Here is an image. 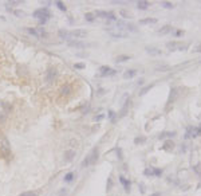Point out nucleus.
<instances>
[{
  "label": "nucleus",
  "mask_w": 201,
  "mask_h": 196,
  "mask_svg": "<svg viewBox=\"0 0 201 196\" xmlns=\"http://www.w3.org/2000/svg\"><path fill=\"white\" fill-rule=\"evenodd\" d=\"M129 59H130L129 55H118V57L115 58V62H117V63H122V62L129 61Z\"/></svg>",
  "instance_id": "obj_21"
},
{
  "label": "nucleus",
  "mask_w": 201,
  "mask_h": 196,
  "mask_svg": "<svg viewBox=\"0 0 201 196\" xmlns=\"http://www.w3.org/2000/svg\"><path fill=\"white\" fill-rule=\"evenodd\" d=\"M56 77H58V70L55 67H51L47 70V74H46V81L48 82V83H51V82H54L56 79Z\"/></svg>",
  "instance_id": "obj_7"
},
{
  "label": "nucleus",
  "mask_w": 201,
  "mask_h": 196,
  "mask_svg": "<svg viewBox=\"0 0 201 196\" xmlns=\"http://www.w3.org/2000/svg\"><path fill=\"white\" fill-rule=\"evenodd\" d=\"M174 148V142L172 140H168V141H165V145H164V149L165 151H172Z\"/></svg>",
  "instance_id": "obj_20"
},
{
  "label": "nucleus",
  "mask_w": 201,
  "mask_h": 196,
  "mask_svg": "<svg viewBox=\"0 0 201 196\" xmlns=\"http://www.w3.org/2000/svg\"><path fill=\"white\" fill-rule=\"evenodd\" d=\"M177 96H178V89H177V87L172 89V90H170V96H169V99H168V104H169V105H172V104L174 102V101H176Z\"/></svg>",
  "instance_id": "obj_12"
},
{
  "label": "nucleus",
  "mask_w": 201,
  "mask_h": 196,
  "mask_svg": "<svg viewBox=\"0 0 201 196\" xmlns=\"http://www.w3.org/2000/svg\"><path fill=\"white\" fill-rule=\"evenodd\" d=\"M111 185H113V180H111V177H109V183H107V189H111Z\"/></svg>",
  "instance_id": "obj_42"
},
{
  "label": "nucleus",
  "mask_w": 201,
  "mask_h": 196,
  "mask_svg": "<svg viewBox=\"0 0 201 196\" xmlns=\"http://www.w3.org/2000/svg\"><path fill=\"white\" fill-rule=\"evenodd\" d=\"M27 32L29 35H32V36H35V38H39V34H38V31L35 28H27Z\"/></svg>",
  "instance_id": "obj_28"
},
{
  "label": "nucleus",
  "mask_w": 201,
  "mask_h": 196,
  "mask_svg": "<svg viewBox=\"0 0 201 196\" xmlns=\"http://www.w3.org/2000/svg\"><path fill=\"white\" fill-rule=\"evenodd\" d=\"M36 31H38V34H39V38H40V36H46V35H47L43 27H39V28H36Z\"/></svg>",
  "instance_id": "obj_34"
},
{
  "label": "nucleus",
  "mask_w": 201,
  "mask_h": 196,
  "mask_svg": "<svg viewBox=\"0 0 201 196\" xmlns=\"http://www.w3.org/2000/svg\"><path fill=\"white\" fill-rule=\"evenodd\" d=\"M135 74H137V70H126L125 73H123V78L130 79V78H133V77H135Z\"/></svg>",
  "instance_id": "obj_18"
},
{
  "label": "nucleus",
  "mask_w": 201,
  "mask_h": 196,
  "mask_svg": "<svg viewBox=\"0 0 201 196\" xmlns=\"http://www.w3.org/2000/svg\"><path fill=\"white\" fill-rule=\"evenodd\" d=\"M145 141H146L145 137H137V138L134 140V144H137V145H138V144H144Z\"/></svg>",
  "instance_id": "obj_35"
},
{
  "label": "nucleus",
  "mask_w": 201,
  "mask_h": 196,
  "mask_svg": "<svg viewBox=\"0 0 201 196\" xmlns=\"http://www.w3.org/2000/svg\"><path fill=\"white\" fill-rule=\"evenodd\" d=\"M153 86H154V85H153V83H150V85H147V86H145V87L142 89V90L139 91V96H144V94H146V93L149 91V90H150V89H152Z\"/></svg>",
  "instance_id": "obj_26"
},
{
  "label": "nucleus",
  "mask_w": 201,
  "mask_h": 196,
  "mask_svg": "<svg viewBox=\"0 0 201 196\" xmlns=\"http://www.w3.org/2000/svg\"><path fill=\"white\" fill-rule=\"evenodd\" d=\"M166 47H168L170 51H176V50L182 51V50H185L186 47H188V44L180 43V42H168V43H166Z\"/></svg>",
  "instance_id": "obj_5"
},
{
  "label": "nucleus",
  "mask_w": 201,
  "mask_h": 196,
  "mask_svg": "<svg viewBox=\"0 0 201 196\" xmlns=\"http://www.w3.org/2000/svg\"><path fill=\"white\" fill-rule=\"evenodd\" d=\"M103 118V114H99L98 117H95V121H99V120H102Z\"/></svg>",
  "instance_id": "obj_44"
},
{
  "label": "nucleus",
  "mask_w": 201,
  "mask_h": 196,
  "mask_svg": "<svg viewBox=\"0 0 201 196\" xmlns=\"http://www.w3.org/2000/svg\"><path fill=\"white\" fill-rule=\"evenodd\" d=\"M174 134H176L174 132H164L162 134H159V138L164 140V138H166V137H173Z\"/></svg>",
  "instance_id": "obj_24"
},
{
  "label": "nucleus",
  "mask_w": 201,
  "mask_h": 196,
  "mask_svg": "<svg viewBox=\"0 0 201 196\" xmlns=\"http://www.w3.org/2000/svg\"><path fill=\"white\" fill-rule=\"evenodd\" d=\"M129 105H130V99H129V101H126L125 106H123V108H122V110H121V114H119L121 117H123V116L126 114V111H127V109H129Z\"/></svg>",
  "instance_id": "obj_25"
},
{
  "label": "nucleus",
  "mask_w": 201,
  "mask_h": 196,
  "mask_svg": "<svg viewBox=\"0 0 201 196\" xmlns=\"http://www.w3.org/2000/svg\"><path fill=\"white\" fill-rule=\"evenodd\" d=\"M14 14H15L17 17H23V16H24V11H22V10H15Z\"/></svg>",
  "instance_id": "obj_36"
},
{
  "label": "nucleus",
  "mask_w": 201,
  "mask_h": 196,
  "mask_svg": "<svg viewBox=\"0 0 201 196\" xmlns=\"http://www.w3.org/2000/svg\"><path fill=\"white\" fill-rule=\"evenodd\" d=\"M74 67L75 69H85V63H75Z\"/></svg>",
  "instance_id": "obj_39"
},
{
  "label": "nucleus",
  "mask_w": 201,
  "mask_h": 196,
  "mask_svg": "<svg viewBox=\"0 0 201 196\" xmlns=\"http://www.w3.org/2000/svg\"><path fill=\"white\" fill-rule=\"evenodd\" d=\"M71 93H73V86L71 85H64V86L61 87V96L68 97V96H71Z\"/></svg>",
  "instance_id": "obj_10"
},
{
  "label": "nucleus",
  "mask_w": 201,
  "mask_h": 196,
  "mask_svg": "<svg viewBox=\"0 0 201 196\" xmlns=\"http://www.w3.org/2000/svg\"><path fill=\"white\" fill-rule=\"evenodd\" d=\"M138 85H144V79H139L138 81Z\"/></svg>",
  "instance_id": "obj_47"
},
{
  "label": "nucleus",
  "mask_w": 201,
  "mask_h": 196,
  "mask_svg": "<svg viewBox=\"0 0 201 196\" xmlns=\"http://www.w3.org/2000/svg\"><path fill=\"white\" fill-rule=\"evenodd\" d=\"M114 116H115V113H114L113 110H110V111H109V117L111 118V121H114Z\"/></svg>",
  "instance_id": "obj_41"
},
{
  "label": "nucleus",
  "mask_w": 201,
  "mask_h": 196,
  "mask_svg": "<svg viewBox=\"0 0 201 196\" xmlns=\"http://www.w3.org/2000/svg\"><path fill=\"white\" fill-rule=\"evenodd\" d=\"M117 153H118V157L122 158V151H121V149H118V151H117Z\"/></svg>",
  "instance_id": "obj_45"
},
{
  "label": "nucleus",
  "mask_w": 201,
  "mask_h": 196,
  "mask_svg": "<svg viewBox=\"0 0 201 196\" xmlns=\"http://www.w3.org/2000/svg\"><path fill=\"white\" fill-rule=\"evenodd\" d=\"M0 153L3 154L4 158H8L9 154H11V145H9V141L3 137L2 142H0Z\"/></svg>",
  "instance_id": "obj_2"
},
{
  "label": "nucleus",
  "mask_w": 201,
  "mask_h": 196,
  "mask_svg": "<svg viewBox=\"0 0 201 196\" xmlns=\"http://www.w3.org/2000/svg\"><path fill=\"white\" fill-rule=\"evenodd\" d=\"M98 154H99L98 149H97V148H94V149H93L90 153H88V156H86V158L82 161L81 167H82V168H86V167H90V165L95 164L97 160H98Z\"/></svg>",
  "instance_id": "obj_1"
},
{
  "label": "nucleus",
  "mask_w": 201,
  "mask_h": 196,
  "mask_svg": "<svg viewBox=\"0 0 201 196\" xmlns=\"http://www.w3.org/2000/svg\"><path fill=\"white\" fill-rule=\"evenodd\" d=\"M117 71L113 70V69H110L107 66H102L99 69V77H111V75H115Z\"/></svg>",
  "instance_id": "obj_9"
},
{
  "label": "nucleus",
  "mask_w": 201,
  "mask_h": 196,
  "mask_svg": "<svg viewBox=\"0 0 201 196\" xmlns=\"http://www.w3.org/2000/svg\"><path fill=\"white\" fill-rule=\"evenodd\" d=\"M150 196H161V193H159V192H156V193H153V195H150Z\"/></svg>",
  "instance_id": "obj_46"
},
{
  "label": "nucleus",
  "mask_w": 201,
  "mask_h": 196,
  "mask_svg": "<svg viewBox=\"0 0 201 196\" xmlns=\"http://www.w3.org/2000/svg\"><path fill=\"white\" fill-rule=\"evenodd\" d=\"M85 19H86L87 22H94V14H91V12H87V14L85 15Z\"/></svg>",
  "instance_id": "obj_33"
},
{
  "label": "nucleus",
  "mask_w": 201,
  "mask_h": 196,
  "mask_svg": "<svg viewBox=\"0 0 201 196\" xmlns=\"http://www.w3.org/2000/svg\"><path fill=\"white\" fill-rule=\"evenodd\" d=\"M169 70H172V69H170V66H168V64H162V66L157 67V71H169Z\"/></svg>",
  "instance_id": "obj_29"
},
{
  "label": "nucleus",
  "mask_w": 201,
  "mask_h": 196,
  "mask_svg": "<svg viewBox=\"0 0 201 196\" xmlns=\"http://www.w3.org/2000/svg\"><path fill=\"white\" fill-rule=\"evenodd\" d=\"M119 15L123 17V19H132V17H133L132 14H130L129 11H126V10H121L119 11Z\"/></svg>",
  "instance_id": "obj_22"
},
{
  "label": "nucleus",
  "mask_w": 201,
  "mask_h": 196,
  "mask_svg": "<svg viewBox=\"0 0 201 196\" xmlns=\"http://www.w3.org/2000/svg\"><path fill=\"white\" fill-rule=\"evenodd\" d=\"M74 176H75V175L73 173V172H70V173H67L66 176H64V181H66V183L73 181V180H74Z\"/></svg>",
  "instance_id": "obj_27"
},
{
  "label": "nucleus",
  "mask_w": 201,
  "mask_h": 196,
  "mask_svg": "<svg viewBox=\"0 0 201 196\" xmlns=\"http://www.w3.org/2000/svg\"><path fill=\"white\" fill-rule=\"evenodd\" d=\"M58 35H59V38H62V39H66V40H68L70 39V32L67 31V30H59L58 31Z\"/></svg>",
  "instance_id": "obj_17"
},
{
  "label": "nucleus",
  "mask_w": 201,
  "mask_h": 196,
  "mask_svg": "<svg viewBox=\"0 0 201 196\" xmlns=\"http://www.w3.org/2000/svg\"><path fill=\"white\" fill-rule=\"evenodd\" d=\"M174 35H176V36H181V35H184V31H176Z\"/></svg>",
  "instance_id": "obj_43"
},
{
  "label": "nucleus",
  "mask_w": 201,
  "mask_h": 196,
  "mask_svg": "<svg viewBox=\"0 0 201 196\" xmlns=\"http://www.w3.org/2000/svg\"><path fill=\"white\" fill-rule=\"evenodd\" d=\"M173 30V27L172 26H169V24H166V26H164V27H161L158 30V34L159 35H166V34H169L170 31Z\"/></svg>",
  "instance_id": "obj_15"
},
{
  "label": "nucleus",
  "mask_w": 201,
  "mask_h": 196,
  "mask_svg": "<svg viewBox=\"0 0 201 196\" xmlns=\"http://www.w3.org/2000/svg\"><path fill=\"white\" fill-rule=\"evenodd\" d=\"M56 196H67V189H66V188L61 189V191L56 193Z\"/></svg>",
  "instance_id": "obj_37"
},
{
  "label": "nucleus",
  "mask_w": 201,
  "mask_h": 196,
  "mask_svg": "<svg viewBox=\"0 0 201 196\" xmlns=\"http://www.w3.org/2000/svg\"><path fill=\"white\" fill-rule=\"evenodd\" d=\"M157 19L154 17H146V19H141L139 20V24H156Z\"/></svg>",
  "instance_id": "obj_16"
},
{
  "label": "nucleus",
  "mask_w": 201,
  "mask_h": 196,
  "mask_svg": "<svg viewBox=\"0 0 201 196\" xmlns=\"http://www.w3.org/2000/svg\"><path fill=\"white\" fill-rule=\"evenodd\" d=\"M145 50H146V52L147 54H150V55H154V57H157V55H161L162 52H161V50L159 49H156V47H145Z\"/></svg>",
  "instance_id": "obj_13"
},
{
  "label": "nucleus",
  "mask_w": 201,
  "mask_h": 196,
  "mask_svg": "<svg viewBox=\"0 0 201 196\" xmlns=\"http://www.w3.org/2000/svg\"><path fill=\"white\" fill-rule=\"evenodd\" d=\"M119 181L123 184V187H125V189H126V191L129 192V189H130V188H129V187H130V181H127V180L125 179V177H119Z\"/></svg>",
  "instance_id": "obj_23"
},
{
  "label": "nucleus",
  "mask_w": 201,
  "mask_h": 196,
  "mask_svg": "<svg viewBox=\"0 0 201 196\" xmlns=\"http://www.w3.org/2000/svg\"><path fill=\"white\" fill-rule=\"evenodd\" d=\"M95 16H98V17H103V19H110V20H115V16H114V14L113 12H107V11H100V10H98V11H95V14H94Z\"/></svg>",
  "instance_id": "obj_8"
},
{
  "label": "nucleus",
  "mask_w": 201,
  "mask_h": 196,
  "mask_svg": "<svg viewBox=\"0 0 201 196\" xmlns=\"http://www.w3.org/2000/svg\"><path fill=\"white\" fill-rule=\"evenodd\" d=\"M87 35L86 30H82V28H76L74 31H70V38H74V39H82Z\"/></svg>",
  "instance_id": "obj_6"
},
{
  "label": "nucleus",
  "mask_w": 201,
  "mask_h": 196,
  "mask_svg": "<svg viewBox=\"0 0 201 196\" xmlns=\"http://www.w3.org/2000/svg\"><path fill=\"white\" fill-rule=\"evenodd\" d=\"M19 196H38V192H35V191H28V192L20 193Z\"/></svg>",
  "instance_id": "obj_30"
},
{
  "label": "nucleus",
  "mask_w": 201,
  "mask_h": 196,
  "mask_svg": "<svg viewBox=\"0 0 201 196\" xmlns=\"http://www.w3.org/2000/svg\"><path fill=\"white\" fill-rule=\"evenodd\" d=\"M149 5H150V3L149 2H145V0H139V2L137 3L138 10H147V8H149Z\"/></svg>",
  "instance_id": "obj_19"
},
{
  "label": "nucleus",
  "mask_w": 201,
  "mask_h": 196,
  "mask_svg": "<svg viewBox=\"0 0 201 196\" xmlns=\"http://www.w3.org/2000/svg\"><path fill=\"white\" fill-rule=\"evenodd\" d=\"M161 173H162L161 169H154V171H153V175H156V176H161Z\"/></svg>",
  "instance_id": "obj_40"
},
{
  "label": "nucleus",
  "mask_w": 201,
  "mask_h": 196,
  "mask_svg": "<svg viewBox=\"0 0 201 196\" xmlns=\"http://www.w3.org/2000/svg\"><path fill=\"white\" fill-rule=\"evenodd\" d=\"M55 4H56V7L61 10V11H66L67 10L66 5H64V3H62V2H55Z\"/></svg>",
  "instance_id": "obj_32"
},
{
  "label": "nucleus",
  "mask_w": 201,
  "mask_h": 196,
  "mask_svg": "<svg viewBox=\"0 0 201 196\" xmlns=\"http://www.w3.org/2000/svg\"><path fill=\"white\" fill-rule=\"evenodd\" d=\"M32 16H34V17H36V19H39V20H42V19L48 20V19H50V16H51V14H50L48 8L44 7V8H39V10H36V11H34Z\"/></svg>",
  "instance_id": "obj_3"
},
{
  "label": "nucleus",
  "mask_w": 201,
  "mask_h": 196,
  "mask_svg": "<svg viewBox=\"0 0 201 196\" xmlns=\"http://www.w3.org/2000/svg\"><path fill=\"white\" fill-rule=\"evenodd\" d=\"M106 31H107L113 38H126L127 36V32L123 31L122 28H118V27H114V28H106Z\"/></svg>",
  "instance_id": "obj_4"
},
{
  "label": "nucleus",
  "mask_w": 201,
  "mask_h": 196,
  "mask_svg": "<svg viewBox=\"0 0 201 196\" xmlns=\"http://www.w3.org/2000/svg\"><path fill=\"white\" fill-rule=\"evenodd\" d=\"M74 158H75V151L68 149V151L64 152V161L66 163H71Z\"/></svg>",
  "instance_id": "obj_11"
},
{
  "label": "nucleus",
  "mask_w": 201,
  "mask_h": 196,
  "mask_svg": "<svg viewBox=\"0 0 201 196\" xmlns=\"http://www.w3.org/2000/svg\"><path fill=\"white\" fill-rule=\"evenodd\" d=\"M161 5H162L164 8H168V10H172V8L174 7V5H173L172 3H169V2H162V3H161Z\"/></svg>",
  "instance_id": "obj_31"
},
{
  "label": "nucleus",
  "mask_w": 201,
  "mask_h": 196,
  "mask_svg": "<svg viewBox=\"0 0 201 196\" xmlns=\"http://www.w3.org/2000/svg\"><path fill=\"white\" fill-rule=\"evenodd\" d=\"M68 46L70 47H76V49H83L86 44L83 42H79V40H68Z\"/></svg>",
  "instance_id": "obj_14"
},
{
  "label": "nucleus",
  "mask_w": 201,
  "mask_h": 196,
  "mask_svg": "<svg viewBox=\"0 0 201 196\" xmlns=\"http://www.w3.org/2000/svg\"><path fill=\"white\" fill-rule=\"evenodd\" d=\"M193 52H201V43H198L193 47Z\"/></svg>",
  "instance_id": "obj_38"
}]
</instances>
